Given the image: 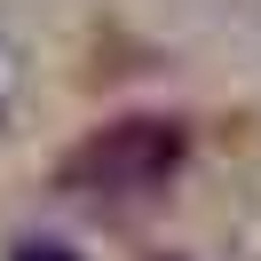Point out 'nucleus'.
<instances>
[{
    "mask_svg": "<svg viewBox=\"0 0 261 261\" xmlns=\"http://www.w3.org/2000/svg\"><path fill=\"white\" fill-rule=\"evenodd\" d=\"M182 174V127L174 119H119V127L87 135L64 159V190L87 206H143Z\"/></svg>",
    "mask_w": 261,
    "mask_h": 261,
    "instance_id": "nucleus-1",
    "label": "nucleus"
},
{
    "mask_svg": "<svg viewBox=\"0 0 261 261\" xmlns=\"http://www.w3.org/2000/svg\"><path fill=\"white\" fill-rule=\"evenodd\" d=\"M16 261H71L64 245H16Z\"/></svg>",
    "mask_w": 261,
    "mask_h": 261,
    "instance_id": "nucleus-2",
    "label": "nucleus"
}]
</instances>
